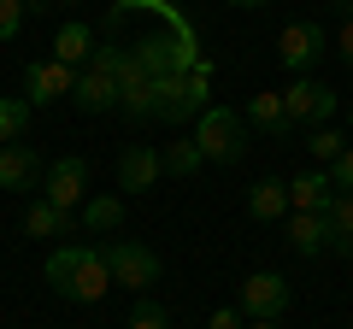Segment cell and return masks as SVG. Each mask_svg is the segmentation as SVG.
Here are the masks:
<instances>
[{"instance_id":"obj_8","label":"cell","mask_w":353,"mask_h":329,"mask_svg":"<svg viewBox=\"0 0 353 329\" xmlns=\"http://www.w3.org/2000/svg\"><path fill=\"white\" fill-rule=\"evenodd\" d=\"M289 300H294V288H289V277H283V270H253L248 282H241V317H283L289 312Z\"/></svg>"},{"instance_id":"obj_13","label":"cell","mask_w":353,"mask_h":329,"mask_svg":"<svg viewBox=\"0 0 353 329\" xmlns=\"http://www.w3.org/2000/svg\"><path fill=\"white\" fill-rule=\"evenodd\" d=\"M36 182H41V159H36V147H24V141L0 147V189H12V194H30Z\"/></svg>"},{"instance_id":"obj_28","label":"cell","mask_w":353,"mask_h":329,"mask_svg":"<svg viewBox=\"0 0 353 329\" xmlns=\"http://www.w3.org/2000/svg\"><path fill=\"white\" fill-rule=\"evenodd\" d=\"M24 30V0H0V41H12Z\"/></svg>"},{"instance_id":"obj_5","label":"cell","mask_w":353,"mask_h":329,"mask_svg":"<svg viewBox=\"0 0 353 329\" xmlns=\"http://www.w3.org/2000/svg\"><path fill=\"white\" fill-rule=\"evenodd\" d=\"M101 259H106V270H112V288L141 294V288H153V282H159V253H153V247H141V241H130V235L101 241Z\"/></svg>"},{"instance_id":"obj_16","label":"cell","mask_w":353,"mask_h":329,"mask_svg":"<svg viewBox=\"0 0 353 329\" xmlns=\"http://www.w3.org/2000/svg\"><path fill=\"white\" fill-rule=\"evenodd\" d=\"M24 229L30 235H83V224H77V212H65V206H53V200H30V212H24Z\"/></svg>"},{"instance_id":"obj_24","label":"cell","mask_w":353,"mask_h":329,"mask_svg":"<svg viewBox=\"0 0 353 329\" xmlns=\"http://www.w3.org/2000/svg\"><path fill=\"white\" fill-rule=\"evenodd\" d=\"M201 147H194V136H183V141H171V147L159 153V171H171V177H194L201 171Z\"/></svg>"},{"instance_id":"obj_25","label":"cell","mask_w":353,"mask_h":329,"mask_svg":"<svg viewBox=\"0 0 353 329\" xmlns=\"http://www.w3.org/2000/svg\"><path fill=\"white\" fill-rule=\"evenodd\" d=\"M341 147H347V141H341V136H336V129H330V124L306 129V153H312L318 164H336V159H341Z\"/></svg>"},{"instance_id":"obj_32","label":"cell","mask_w":353,"mask_h":329,"mask_svg":"<svg viewBox=\"0 0 353 329\" xmlns=\"http://www.w3.org/2000/svg\"><path fill=\"white\" fill-rule=\"evenodd\" d=\"M248 329H277V317H253V323Z\"/></svg>"},{"instance_id":"obj_14","label":"cell","mask_w":353,"mask_h":329,"mask_svg":"<svg viewBox=\"0 0 353 329\" xmlns=\"http://www.w3.org/2000/svg\"><path fill=\"white\" fill-rule=\"evenodd\" d=\"M71 100L83 106V112H118V76H106V71H77V89H71Z\"/></svg>"},{"instance_id":"obj_21","label":"cell","mask_w":353,"mask_h":329,"mask_svg":"<svg viewBox=\"0 0 353 329\" xmlns=\"http://www.w3.org/2000/svg\"><path fill=\"white\" fill-rule=\"evenodd\" d=\"M118 224H124V200L118 194H88L83 200V229L88 235H112Z\"/></svg>"},{"instance_id":"obj_33","label":"cell","mask_w":353,"mask_h":329,"mask_svg":"<svg viewBox=\"0 0 353 329\" xmlns=\"http://www.w3.org/2000/svg\"><path fill=\"white\" fill-rule=\"evenodd\" d=\"M347 124H353V112H347Z\"/></svg>"},{"instance_id":"obj_18","label":"cell","mask_w":353,"mask_h":329,"mask_svg":"<svg viewBox=\"0 0 353 329\" xmlns=\"http://www.w3.org/2000/svg\"><path fill=\"white\" fill-rule=\"evenodd\" d=\"M330 171H301V177L289 182V212H318L324 217V206H330Z\"/></svg>"},{"instance_id":"obj_19","label":"cell","mask_w":353,"mask_h":329,"mask_svg":"<svg viewBox=\"0 0 353 329\" xmlns=\"http://www.w3.org/2000/svg\"><path fill=\"white\" fill-rule=\"evenodd\" d=\"M289 247L301 259H318L330 247V229H324V217L318 212H289Z\"/></svg>"},{"instance_id":"obj_20","label":"cell","mask_w":353,"mask_h":329,"mask_svg":"<svg viewBox=\"0 0 353 329\" xmlns=\"http://www.w3.org/2000/svg\"><path fill=\"white\" fill-rule=\"evenodd\" d=\"M241 118H248V124H259V129H271V136H289V129H294V124H289V112H283V89L253 94Z\"/></svg>"},{"instance_id":"obj_3","label":"cell","mask_w":353,"mask_h":329,"mask_svg":"<svg viewBox=\"0 0 353 329\" xmlns=\"http://www.w3.org/2000/svg\"><path fill=\"white\" fill-rule=\"evenodd\" d=\"M153 94H159V124H194L206 112V94H212V59H201L183 76H153Z\"/></svg>"},{"instance_id":"obj_23","label":"cell","mask_w":353,"mask_h":329,"mask_svg":"<svg viewBox=\"0 0 353 329\" xmlns=\"http://www.w3.org/2000/svg\"><path fill=\"white\" fill-rule=\"evenodd\" d=\"M30 118H36V106H30L24 94H0V147H12V141H24Z\"/></svg>"},{"instance_id":"obj_11","label":"cell","mask_w":353,"mask_h":329,"mask_svg":"<svg viewBox=\"0 0 353 329\" xmlns=\"http://www.w3.org/2000/svg\"><path fill=\"white\" fill-rule=\"evenodd\" d=\"M118 112L136 118V124H159V94H153V76L141 71L136 59H130L124 76H118Z\"/></svg>"},{"instance_id":"obj_26","label":"cell","mask_w":353,"mask_h":329,"mask_svg":"<svg viewBox=\"0 0 353 329\" xmlns=\"http://www.w3.org/2000/svg\"><path fill=\"white\" fill-rule=\"evenodd\" d=\"M130 329H171V317H165L159 300H141L136 312H130Z\"/></svg>"},{"instance_id":"obj_17","label":"cell","mask_w":353,"mask_h":329,"mask_svg":"<svg viewBox=\"0 0 353 329\" xmlns=\"http://www.w3.org/2000/svg\"><path fill=\"white\" fill-rule=\"evenodd\" d=\"M248 217H253V224H277V217H289V182L259 177L248 189Z\"/></svg>"},{"instance_id":"obj_7","label":"cell","mask_w":353,"mask_h":329,"mask_svg":"<svg viewBox=\"0 0 353 329\" xmlns=\"http://www.w3.org/2000/svg\"><path fill=\"white\" fill-rule=\"evenodd\" d=\"M324 47H330V36H324V24H312V18H294V24H283V36H277V59H283V71H294V76H312V65H318Z\"/></svg>"},{"instance_id":"obj_27","label":"cell","mask_w":353,"mask_h":329,"mask_svg":"<svg viewBox=\"0 0 353 329\" xmlns=\"http://www.w3.org/2000/svg\"><path fill=\"white\" fill-rule=\"evenodd\" d=\"M330 189H336V194H353V141L341 147V159L330 164Z\"/></svg>"},{"instance_id":"obj_9","label":"cell","mask_w":353,"mask_h":329,"mask_svg":"<svg viewBox=\"0 0 353 329\" xmlns=\"http://www.w3.org/2000/svg\"><path fill=\"white\" fill-rule=\"evenodd\" d=\"M83 189H88V159H77V153H65V159H53L41 171V200L65 206V212L83 206Z\"/></svg>"},{"instance_id":"obj_15","label":"cell","mask_w":353,"mask_h":329,"mask_svg":"<svg viewBox=\"0 0 353 329\" xmlns=\"http://www.w3.org/2000/svg\"><path fill=\"white\" fill-rule=\"evenodd\" d=\"M94 30L88 24H59V36H53V53L48 59H59V65H71V71H88V59H94Z\"/></svg>"},{"instance_id":"obj_4","label":"cell","mask_w":353,"mask_h":329,"mask_svg":"<svg viewBox=\"0 0 353 329\" xmlns=\"http://www.w3.org/2000/svg\"><path fill=\"white\" fill-rule=\"evenodd\" d=\"M194 147H201L206 164H236L248 153V118L236 106H206L194 118Z\"/></svg>"},{"instance_id":"obj_10","label":"cell","mask_w":353,"mask_h":329,"mask_svg":"<svg viewBox=\"0 0 353 329\" xmlns=\"http://www.w3.org/2000/svg\"><path fill=\"white\" fill-rule=\"evenodd\" d=\"M71 89H77L71 65H59V59H30L24 65V100L30 106H53V100H65Z\"/></svg>"},{"instance_id":"obj_2","label":"cell","mask_w":353,"mask_h":329,"mask_svg":"<svg viewBox=\"0 0 353 329\" xmlns=\"http://www.w3.org/2000/svg\"><path fill=\"white\" fill-rule=\"evenodd\" d=\"M41 277L59 300H77V306H101L112 294V270H106L101 247H88V241H59L41 265Z\"/></svg>"},{"instance_id":"obj_31","label":"cell","mask_w":353,"mask_h":329,"mask_svg":"<svg viewBox=\"0 0 353 329\" xmlns=\"http://www.w3.org/2000/svg\"><path fill=\"white\" fill-rule=\"evenodd\" d=\"M230 6H241V12H253V6H271V0H230Z\"/></svg>"},{"instance_id":"obj_1","label":"cell","mask_w":353,"mask_h":329,"mask_svg":"<svg viewBox=\"0 0 353 329\" xmlns=\"http://www.w3.org/2000/svg\"><path fill=\"white\" fill-rule=\"evenodd\" d=\"M124 24H130L124 47L148 76H183L201 65V36L176 6H165V0H112L106 30H124Z\"/></svg>"},{"instance_id":"obj_30","label":"cell","mask_w":353,"mask_h":329,"mask_svg":"<svg viewBox=\"0 0 353 329\" xmlns=\"http://www.w3.org/2000/svg\"><path fill=\"white\" fill-rule=\"evenodd\" d=\"M336 53H341V59L353 65V18H347V24H341V36H336Z\"/></svg>"},{"instance_id":"obj_29","label":"cell","mask_w":353,"mask_h":329,"mask_svg":"<svg viewBox=\"0 0 353 329\" xmlns=\"http://www.w3.org/2000/svg\"><path fill=\"white\" fill-rule=\"evenodd\" d=\"M206 329H248V317H241V306H218V312L206 317Z\"/></svg>"},{"instance_id":"obj_22","label":"cell","mask_w":353,"mask_h":329,"mask_svg":"<svg viewBox=\"0 0 353 329\" xmlns=\"http://www.w3.org/2000/svg\"><path fill=\"white\" fill-rule=\"evenodd\" d=\"M324 229H330V247L336 253H353V194H330Z\"/></svg>"},{"instance_id":"obj_6","label":"cell","mask_w":353,"mask_h":329,"mask_svg":"<svg viewBox=\"0 0 353 329\" xmlns=\"http://www.w3.org/2000/svg\"><path fill=\"white\" fill-rule=\"evenodd\" d=\"M283 112H289V124L294 129H318V124H330L336 118V89L330 83H318V76H294L289 89H283Z\"/></svg>"},{"instance_id":"obj_12","label":"cell","mask_w":353,"mask_h":329,"mask_svg":"<svg viewBox=\"0 0 353 329\" xmlns=\"http://www.w3.org/2000/svg\"><path fill=\"white\" fill-rule=\"evenodd\" d=\"M153 182H159V153H153L148 141H130V147L118 153V189H130V194H148Z\"/></svg>"}]
</instances>
